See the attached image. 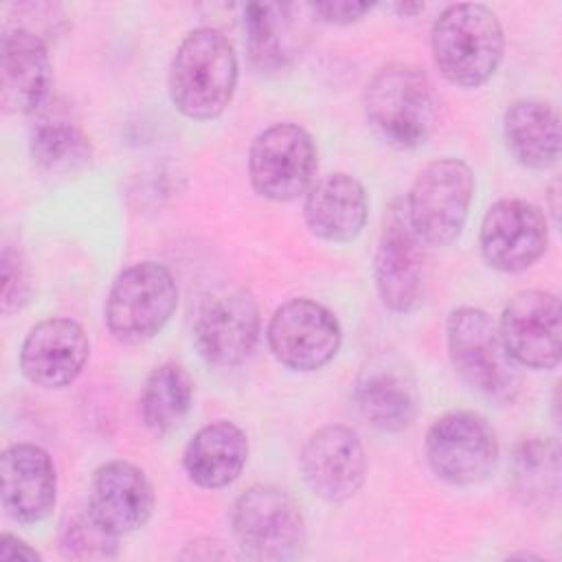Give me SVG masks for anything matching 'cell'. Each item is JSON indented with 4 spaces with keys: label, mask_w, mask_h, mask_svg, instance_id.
I'll return each instance as SVG.
<instances>
[{
    "label": "cell",
    "mask_w": 562,
    "mask_h": 562,
    "mask_svg": "<svg viewBox=\"0 0 562 562\" xmlns=\"http://www.w3.org/2000/svg\"><path fill=\"white\" fill-rule=\"evenodd\" d=\"M239 64L228 37L211 26L191 31L169 68V97L180 114L193 121L217 119L237 88Z\"/></svg>",
    "instance_id": "6da1fadb"
},
{
    "label": "cell",
    "mask_w": 562,
    "mask_h": 562,
    "mask_svg": "<svg viewBox=\"0 0 562 562\" xmlns=\"http://www.w3.org/2000/svg\"><path fill=\"white\" fill-rule=\"evenodd\" d=\"M432 61L441 77L459 88H479L503 61L505 35L492 9L479 2L446 7L430 33Z\"/></svg>",
    "instance_id": "7a4b0ae2"
},
{
    "label": "cell",
    "mask_w": 562,
    "mask_h": 562,
    "mask_svg": "<svg viewBox=\"0 0 562 562\" xmlns=\"http://www.w3.org/2000/svg\"><path fill=\"white\" fill-rule=\"evenodd\" d=\"M364 112L373 130L391 145H424L439 121V103L426 72L411 64H386L364 90Z\"/></svg>",
    "instance_id": "3957f363"
},
{
    "label": "cell",
    "mask_w": 562,
    "mask_h": 562,
    "mask_svg": "<svg viewBox=\"0 0 562 562\" xmlns=\"http://www.w3.org/2000/svg\"><path fill=\"white\" fill-rule=\"evenodd\" d=\"M446 342L461 378L501 404H509L520 389V373L509 356L498 323L479 307H457L446 323Z\"/></svg>",
    "instance_id": "277c9868"
},
{
    "label": "cell",
    "mask_w": 562,
    "mask_h": 562,
    "mask_svg": "<svg viewBox=\"0 0 562 562\" xmlns=\"http://www.w3.org/2000/svg\"><path fill=\"white\" fill-rule=\"evenodd\" d=\"M472 198L474 173L470 165L459 158H437L417 173L404 204L424 244L448 246L461 235Z\"/></svg>",
    "instance_id": "5b68a950"
},
{
    "label": "cell",
    "mask_w": 562,
    "mask_h": 562,
    "mask_svg": "<svg viewBox=\"0 0 562 562\" xmlns=\"http://www.w3.org/2000/svg\"><path fill=\"white\" fill-rule=\"evenodd\" d=\"M178 288L171 272L156 261L125 268L105 299V323L110 334L125 345L151 340L173 316Z\"/></svg>",
    "instance_id": "8992f818"
},
{
    "label": "cell",
    "mask_w": 562,
    "mask_h": 562,
    "mask_svg": "<svg viewBox=\"0 0 562 562\" xmlns=\"http://www.w3.org/2000/svg\"><path fill=\"white\" fill-rule=\"evenodd\" d=\"M233 531L252 560H290L305 542L301 507L274 485H252L235 501Z\"/></svg>",
    "instance_id": "52a82bcc"
},
{
    "label": "cell",
    "mask_w": 562,
    "mask_h": 562,
    "mask_svg": "<svg viewBox=\"0 0 562 562\" xmlns=\"http://www.w3.org/2000/svg\"><path fill=\"white\" fill-rule=\"evenodd\" d=\"M426 459L430 470L448 485H476L496 468L498 439L483 415L452 411L428 428Z\"/></svg>",
    "instance_id": "ba28073f"
},
{
    "label": "cell",
    "mask_w": 562,
    "mask_h": 562,
    "mask_svg": "<svg viewBox=\"0 0 562 562\" xmlns=\"http://www.w3.org/2000/svg\"><path fill=\"white\" fill-rule=\"evenodd\" d=\"M318 158L310 132L296 123H274L250 145L248 173L255 191L272 202H290L314 184Z\"/></svg>",
    "instance_id": "9c48e42d"
},
{
    "label": "cell",
    "mask_w": 562,
    "mask_h": 562,
    "mask_svg": "<svg viewBox=\"0 0 562 562\" xmlns=\"http://www.w3.org/2000/svg\"><path fill=\"white\" fill-rule=\"evenodd\" d=\"M380 301L397 314L417 310L426 296V252L415 233L404 200H395L382 222L373 257Z\"/></svg>",
    "instance_id": "30bf717a"
},
{
    "label": "cell",
    "mask_w": 562,
    "mask_h": 562,
    "mask_svg": "<svg viewBox=\"0 0 562 562\" xmlns=\"http://www.w3.org/2000/svg\"><path fill=\"white\" fill-rule=\"evenodd\" d=\"M259 327L255 296L246 288L222 285L200 301L193 318V340L209 364L231 369L250 356Z\"/></svg>",
    "instance_id": "8fae6325"
},
{
    "label": "cell",
    "mask_w": 562,
    "mask_h": 562,
    "mask_svg": "<svg viewBox=\"0 0 562 562\" xmlns=\"http://www.w3.org/2000/svg\"><path fill=\"white\" fill-rule=\"evenodd\" d=\"M342 329L325 305L312 299L281 303L268 323L272 356L292 371H316L340 349Z\"/></svg>",
    "instance_id": "7c38bea8"
},
{
    "label": "cell",
    "mask_w": 562,
    "mask_h": 562,
    "mask_svg": "<svg viewBox=\"0 0 562 562\" xmlns=\"http://www.w3.org/2000/svg\"><path fill=\"white\" fill-rule=\"evenodd\" d=\"M549 228L542 211L527 200L494 202L479 233L483 259L501 272H522L547 250Z\"/></svg>",
    "instance_id": "4fadbf2b"
},
{
    "label": "cell",
    "mask_w": 562,
    "mask_h": 562,
    "mask_svg": "<svg viewBox=\"0 0 562 562\" xmlns=\"http://www.w3.org/2000/svg\"><path fill=\"white\" fill-rule=\"evenodd\" d=\"M498 329L516 364L547 371L560 362V301L544 290H522L503 307Z\"/></svg>",
    "instance_id": "5bb4252c"
},
{
    "label": "cell",
    "mask_w": 562,
    "mask_h": 562,
    "mask_svg": "<svg viewBox=\"0 0 562 562\" xmlns=\"http://www.w3.org/2000/svg\"><path fill=\"white\" fill-rule=\"evenodd\" d=\"M307 487L327 503H345L358 494L367 476V457L356 430L340 424L318 428L301 450Z\"/></svg>",
    "instance_id": "9a60e30c"
},
{
    "label": "cell",
    "mask_w": 562,
    "mask_h": 562,
    "mask_svg": "<svg viewBox=\"0 0 562 562\" xmlns=\"http://www.w3.org/2000/svg\"><path fill=\"white\" fill-rule=\"evenodd\" d=\"M90 340L72 318H46L31 327L20 349V369L42 389H61L77 380L86 367Z\"/></svg>",
    "instance_id": "2e32d148"
},
{
    "label": "cell",
    "mask_w": 562,
    "mask_h": 562,
    "mask_svg": "<svg viewBox=\"0 0 562 562\" xmlns=\"http://www.w3.org/2000/svg\"><path fill=\"white\" fill-rule=\"evenodd\" d=\"M0 498L7 514L35 525L50 516L57 503V472L50 454L35 443H15L0 457Z\"/></svg>",
    "instance_id": "e0dca14e"
},
{
    "label": "cell",
    "mask_w": 562,
    "mask_h": 562,
    "mask_svg": "<svg viewBox=\"0 0 562 562\" xmlns=\"http://www.w3.org/2000/svg\"><path fill=\"white\" fill-rule=\"evenodd\" d=\"M353 400L360 415L378 430L400 432L411 426L417 408L415 378L393 353H378L356 378Z\"/></svg>",
    "instance_id": "ac0fdd59"
},
{
    "label": "cell",
    "mask_w": 562,
    "mask_h": 562,
    "mask_svg": "<svg viewBox=\"0 0 562 562\" xmlns=\"http://www.w3.org/2000/svg\"><path fill=\"white\" fill-rule=\"evenodd\" d=\"M50 55L44 40L26 29L13 26L2 33L0 44V105L7 114H33L48 97Z\"/></svg>",
    "instance_id": "d6986e66"
},
{
    "label": "cell",
    "mask_w": 562,
    "mask_h": 562,
    "mask_svg": "<svg viewBox=\"0 0 562 562\" xmlns=\"http://www.w3.org/2000/svg\"><path fill=\"white\" fill-rule=\"evenodd\" d=\"M156 498L145 472L123 459H114L97 468L88 507L116 536L132 533L147 525Z\"/></svg>",
    "instance_id": "ffe728a7"
},
{
    "label": "cell",
    "mask_w": 562,
    "mask_h": 562,
    "mask_svg": "<svg viewBox=\"0 0 562 562\" xmlns=\"http://www.w3.org/2000/svg\"><path fill=\"white\" fill-rule=\"evenodd\" d=\"M303 215L312 235L331 244H345L362 233L369 198L358 178L329 173L310 187Z\"/></svg>",
    "instance_id": "44dd1931"
},
{
    "label": "cell",
    "mask_w": 562,
    "mask_h": 562,
    "mask_svg": "<svg viewBox=\"0 0 562 562\" xmlns=\"http://www.w3.org/2000/svg\"><path fill=\"white\" fill-rule=\"evenodd\" d=\"M248 461V439L244 430L226 419L202 426L187 443L182 465L187 476L204 490L231 485Z\"/></svg>",
    "instance_id": "7402d4cb"
},
{
    "label": "cell",
    "mask_w": 562,
    "mask_h": 562,
    "mask_svg": "<svg viewBox=\"0 0 562 562\" xmlns=\"http://www.w3.org/2000/svg\"><path fill=\"white\" fill-rule=\"evenodd\" d=\"M503 136L512 156L527 169L544 171L560 158V119L547 101L509 103L503 114Z\"/></svg>",
    "instance_id": "603a6c76"
},
{
    "label": "cell",
    "mask_w": 562,
    "mask_h": 562,
    "mask_svg": "<svg viewBox=\"0 0 562 562\" xmlns=\"http://www.w3.org/2000/svg\"><path fill=\"white\" fill-rule=\"evenodd\" d=\"M29 149L33 162L50 173H68L86 167L92 147L83 130L59 110H44L31 127Z\"/></svg>",
    "instance_id": "cb8c5ba5"
},
{
    "label": "cell",
    "mask_w": 562,
    "mask_h": 562,
    "mask_svg": "<svg viewBox=\"0 0 562 562\" xmlns=\"http://www.w3.org/2000/svg\"><path fill=\"white\" fill-rule=\"evenodd\" d=\"M512 490L531 509H547L560 490V448L555 439H525L512 457Z\"/></svg>",
    "instance_id": "d4e9b609"
},
{
    "label": "cell",
    "mask_w": 562,
    "mask_h": 562,
    "mask_svg": "<svg viewBox=\"0 0 562 562\" xmlns=\"http://www.w3.org/2000/svg\"><path fill=\"white\" fill-rule=\"evenodd\" d=\"M193 382L182 364L169 360L158 364L145 380L138 400V413L156 435L173 430L191 408Z\"/></svg>",
    "instance_id": "484cf974"
},
{
    "label": "cell",
    "mask_w": 562,
    "mask_h": 562,
    "mask_svg": "<svg viewBox=\"0 0 562 562\" xmlns=\"http://www.w3.org/2000/svg\"><path fill=\"white\" fill-rule=\"evenodd\" d=\"M290 7L272 2L244 4V33L250 61L261 70H281L290 61Z\"/></svg>",
    "instance_id": "4316f807"
},
{
    "label": "cell",
    "mask_w": 562,
    "mask_h": 562,
    "mask_svg": "<svg viewBox=\"0 0 562 562\" xmlns=\"http://www.w3.org/2000/svg\"><path fill=\"white\" fill-rule=\"evenodd\" d=\"M116 533L110 531L88 507L66 514L59 527V549L70 560H108L116 555Z\"/></svg>",
    "instance_id": "83f0119b"
},
{
    "label": "cell",
    "mask_w": 562,
    "mask_h": 562,
    "mask_svg": "<svg viewBox=\"0 0 562 562\" xmlns=\"http://www.w3.org/2000/svg\"><path fill=\"white\" fill-rule=\"evenodd\" d=\"M0 266H2V312H15L22 310L33 292L31 285V270H29V261L22 255L20 248L13 246H4L2 248V257H0Z\"/></svg>",
    "instance_id": "f1b7e54d"
},
{
    "label": "cell",
    "mask_w": 562,
    "mask_h": 562,
    "mask_svg": "<svg viewBox=\"0 0 562 562\" xmlns=\"http://www.w3.org/2000/svg\"><path fill=\"white\" fill-rule=\"evenodd\" d=\"M373 9L371 2L356 0H334V2H312L310 11L327 24H351L362 20Z\"/></svg>",
    "instance_id": "f546056e"
},
{
    "label": "cell",
    "mask_w": 562,
    "mask_h": 562,
    "mask_svg": "<svg viewBox=\"0 0 562 562\" xmlns=\"http://www.w3.org/2000/svg\"><path fill=\"white\" fill-rule=\"evenodd\" d=\"M0 560L11 562V560H42V555L29 547L24 540H20L13 533H2L0 538Z\"/></svg>",
    "instance_id": "4dcf8cb0"
},
{
    "label": "cell",
    "mask_w": 562,
    "mask_h": 562,
    "mask_svg": "<svg viewBox=\"0 0 562 562\" xmlns=\"http://www.w3.org/2000/svg\"><path fill=\"white\" fill-rule=\"evenodd\" d=\"M395 11L400 15H415V13L424 11V2H397Z\"/></svg>",
    "instance_id": "1f68e13d"
}]
</instances>
